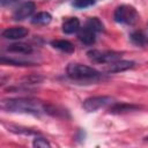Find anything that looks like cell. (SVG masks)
Listing matches in <instances>:
<instances>
[{
	"label": "cell",
	"mask_w": 148,
	"mask_h": 148,
	"mask_svg": "<svg viewBox=\"0 0 148 148\" xmlns=\"http://www.w3.org/2000/svg\"><path fill=\"white\" fill-rule=\"evenodd\" d=\"M1 62L2 64H9V65H14V66H30L32 65V62L30 61H23V60H17V59H12V58H5L1 57Z\"/></svg>",
	"instance_id": "obj_18"
},
{
	"label": "cell",
	"mask_w": 148,
	"mask_h": 148,
	"mask_svg": "<svg viewBox=\"0 0 148 148\" xmlns=\"http://www.w3.org/2000/svg\"><path fill=\"white\" fill-rule=\"evenodd\" d=\"M84 27L88 28V29H90V30H92L94 32H99V31H103L104 30L103 23L101 22V20L98 17H89L86 21Z\"/></svg>",
	"instance_id": "obj_15"
},
{
	"label": "cell",
	"mask_w": 148,
	"mask_h": 148,
	"mask_svg": "<svg viewBox=\"0 0 148 148\" xmlns=\"http://www.w3.org/2000/svg\"><path fill=\"white\" fill-rule=\"evenodd\" d=\"M52 20V16L50 13L47 12H40V13H37L34 17H32V23L34 24H49Z\"/></svg>",
	"instance_id": "obj_17"
},
{
	"label": "cell",
	"mask_w": 148,
	"mask_h": 148,
	"mask_svg": "<svg viewBox=\"0 0 148 148\" xmlns=\"http://www.w3.org/2000/svg\"><path fill=\"white\" fill-rule=\"evenodd\" d=\"M95 3V0H74L73 2V6L75 8H87V7H90Z\"/></svg>",
	"instance_id": "obj_20"
},
{
	"label": "cell",
	"mask_w": 148,
	"mask_h": 148,
	"mask_svg": "<svg viewBox=\"0 0 148 148\" xmlns=\"http://www.w3.org/2000/svg\"><path fill=\"white\" fill-rule=\"evenodd\" d=\"M44 112L47 114H51L53 117H58V118H60V117L65 118L66 117V111L64 109H60L59 106H56V105L49 104V103L47 104L44 103Z\"/></svg>",
	"instance_id": "obj_14"
},
{
	"label": "cell",
	"mask_w": 148,
	"mask_h": 148,
	"mask_svg": "<svg viewBox=\"0 0 148 148\" xmlns=\"http://www.w3.org/2000/svg\"><path fill=\"white\" fill-rule=\"evenodd\" d=\"M113 104V98L110 96H91L84 99L83 109L87 112H95L102 108Z\"/></svg>",
	"instance_id": "obj_5"
},
{
	"label": "cell",
	"mask_w": 148,
	"mask_h": 148,
	"mask_svg": "<svg viewBox=\"0 0 148 148\" xmlns=\"http://www.w3.org/2000/svg\"><path fill=\"white\" fill-rule=\"evenodd\" d=\"M1 108L7 112L28 113L34 116H39L44 112L43 102L35 98H27V97L3 99L1 102Z\"/></svg>",
	"instance_id": "obj_1"
},
{
	"label": "cell",
	"mask_w": 148,
	"mask_h": 148,
	"mask_svg": "<svg viewBox=\"0 0 148 148\" xmlns=\"http://www.w3.org/2000/svg\"><path fill=\"white\" fill-rule=\"evenodd\" d=\"M18 0H1V6H9V5H13L15 2H17Z\"/></svg>",
	"instance_id": "obj_22"
},
{
	"label": "cell",
	"mask_w": 148,
	"mask_h": 148,
	"mask_svg": "<svg viewBox=\"0 0 148 148\" xmlns=\"http://www.w3.org/2000/svg\"><path fill=\"white\" fill-rule=\"evenodd\" d=\"M7 50L10 51V52L22 53V54H30L32 52V47L27 43H14V44H10Z\"/></svg>",
	"instance_id": "obj_13"
},
{
	"label": "cell",
	"mask_w": 148,
	"mask_h": 148,
	"mask_svg": "<svg viewBox=\"0 0 148 148\" xmlns=\"http://www.w3.org/2000/svg\"><path fill=\"white\" fill-rule=\"evenodd\" d=\"M140 106L134 105V104H127V103H113L111 104L110 112L111 113H126L131 111H136L139 110Z\"/></svg>",
	"instance_id": "obj_9"
},
{
	"label": "cell",
	"mask_w": 148,
	"mask_h": 148,
	"mask_svg": "<svg viewBox=\"0 0 148 148\" xmlns=\"http://www.w3.org/2000/svg\"><path fill=\"white\" fill-rule=\"evenodd\" d=\"M96 32H94L92 30L88 29V28H82V29H79V34H77V37L79 39L86 44V45H92L96 40V36H95Z\"/></svg>",
	"instance_id": "obj_10"
},
{
	"label": "cell",
	"mask_w": 148,
	"mask_h": 148,
	"mask_svg": "<svg viewBox=\"0 0 148 148\" xmlns=\"http://www.w3.org/2000/svg\"><path fill=\"white\" fill-rule=\"evenodd\" d=\"M66 73L68 77L75 81H94L101 77V73L97 69L82 64H69Z\"/></svg>",
	"instance_id": "obj_2"
},
{
	"label": "cell",
	"mask_w": 148,
	"mask_h": 148,
	"mask_svg": "<svg viewBox=\"0 0 148 148\" xmlns=\"http://www.w3.org/2000/svg\"><path fill=\"white\" fill-rule=\"evenodd\" d=\"M51 45L57 49V50H60L62 52H66V53H72L74 52V45L69 42V40H66V39H57V40H53L51 43Z\"/></svg>",
	"instance_id": "obj_12"
},
{
	"label": "cell",
	"mask_w": 148,
	"mask_h": 148,
	"mask_svg": "<svg viewBox=\"0 0 148 148\" xmlns=\"http://www.w3.org/2000/svg\"><path fill=\"white\" fill-rule=\"evenodd\" d=\"M80 29V21L77 17H69L62 23V31L65 34H74Z\"/></svg>",
	"instance_id": "obj_11"
},
{
	"label": "cell",
	"mask_w": 148,
	"mask_h": 148,
	"mask_svg": "<svg viewBox=\"0 0 148 148\" xmlns=\"http://www.w3.org/2000/svg\"><path fill=\"white\" fill-rule=\"evenodd\" d=\"M131 40L133 44L138 46H146L148 45V37L142 31H134L131 34Z\"/></svg>",
	"instance_id": "obj_16"
},
{
	"label": "cell",
	"mask_w": 148,
	"mask_h": 148,
	"mask_svg": "<svg viewBox=\"0 0 148 148\" xmlns=\"http://www.w3.org/2000/svg\"><path fill=\"white\" fill-rule=\"evenodd\" d=\"M32 145H34V147H40V148H45V147H51V145H50V142L46 140V139H44V138H36L35 140H34V142H32Z\"/></svg>",
	"instance_id": "obj_21"
},
{
	"label": "cell",
	"mask_w": 148,
	"mask_h": 148,
	"mask_svg": "<svg viewBox=\"0 0 148 148\" xmlns=\"http://www.w3.org/2000/svg\"><path fill=\"white\" fill-rule=\"evenodd\" d=\"M88 58L97 64H110L120 59V53L116 51H101V50H90L87 52Z\"/></svg>",
	"instance_id": "obj_4"
},
{
	"label": "cell",
	"mask_w": 148,
	"mask_h": 148,
	"mask_svg": "<svg viewBox=\"0 0 148 148\" xmlns=\"http://www.w3.org/2000/svg\"><path fill=\"white\" fill-rule=\"evenodd\" d=\"M36 9V5L34 1H25L21 3L13 13V18L15 21H22L25 20L27 17L31 16Z\"/></svg>",
	"instance_id": "obj_6"
},
{
	"label": "cell",
	"mask_w": 148,
	"mask_h": 148,
	"mask_svg": "<svg viewBox=\"0 0 148 148\" xmlns=\"http://www.w3.org/2000/svg\"><path fill=\"white\" fill-rule=\"evenodd\" d=\"M8 128H9V131H12L14 133H20V134H22V133L23 134H34V133H36L35 131H30L27 127H21V126H15V125H9Z\"/></svg>",
	"instance_id": "obj_19"
},
{
	"label": "cell",
	"mask_w": 148,
	"mask_h": 148,
	"mask_svg": "<svg viewBox=\"0 0 148 148\" xmlns=\"http://www.w3.org/2000/svg\"><path fill=\"white\" fill-rule=\"evenodd\" d=\"M29 34L28 29L24 27H10V28H6L2 31V37L6 39H21L23 37H25Z\"/></svg>",
	"instance_id": "obj_7"
},
{
	"label": "cell",
	"mask_w": 148,
	"mask_h": 148,
	"mask_svg": "<svg viewBox=\"0 0 148 148\" xmlns=\"http://www.w3.org/2000/svg\"><path fill=\"white\" fill-rule=\"evenodd\" d=\"M134 61L131 60H116L113 62H110L109 66L106 67V72L108 73H120V72H125L127 69H131L134 67Z\"/></svg>",
	"instance_id": "obj_8"
},
{
	"label": "cell",
	"mask_w": 148,
	"mask_h": 148,
	"mask_svg": "<svg viewBox=\"0 0 148 148\" xmlns=\"http://www.w3.org/2000/svg\"><path fill=\"white\" fill-rule=\"evenodd\" d=\"M113 18L118 23H124V24L132 25L139 20V14H138L136 9L133 6L120 5L114 9Z\"/></svg>",
	"instance_id": "obj_3"
}]
</instances>
